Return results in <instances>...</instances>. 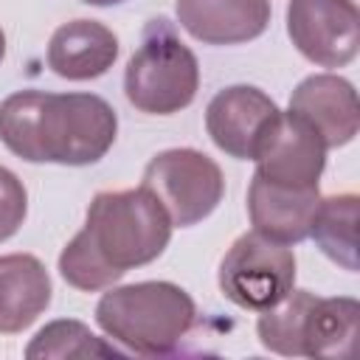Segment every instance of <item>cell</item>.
<instances>
[{
  "mask_svg": "<svg viewBox=\"0 0 360 360\" xmlns=\"http://www.w3.org/2000/svg\"><path fill=\"white\" fill-rule=\"evenodd\" d=\"M172 219L152 191H98L84 228L59 253L62 278L84 292L115 284L127 270L155 262L169 239Z\"/></svg>",
  "mask_w": 360,
  "mask_h": 360,
  "instance_id": "1",
  "label": "cell"
},
{
  "mask_svg": "<svg viewBox=\"0 0 360 360\" xmlns=\"http://www.w3.org/2000/svg\"><path fill=\"white\" fill-rule=\"evenodd\" d=\"M115 132V110L93 93L20 90L0 104V141L28 163H96Z\"/></svg>",
  "mask_w": 360,
  "mask_h": 360,
  "instance_id": "2",
  "label": "cell"
},
{
  "mask_svg": "<svg viewBox=\"0 0 360 360\" xmlns=\"http://www.w3.org/2000/svg\"><path fill=\"white\" fill-rule=\"evenodd\" d=\"M96 321L107 338L124 349L158 357L172 354L197 321L194 298L172 281H138L112 287L96 307Z\"/></svg>",
  "mask_w": 360,
  "mask_h": 360,
  "instance_id": "3",
  "label": "cell"
},
{
  "mask_svg": "<svg viewBox=\"0 0 360 360\" xmlns=\"http://www.w3.org/2000/svg\"><path fill=\"white\" fill-rule=\"evenodd\" d=\"M197 87L200 65L191 48L174 34L169 20H149L124 73L129 104L149 115H172L194 101Z\"/></svg>",
  "mask_w": 360,
  "mask_h": 360,
  "instance_id": "4",
  "label": "cell"
},
{
  "mask_svg": "<svg viewBox=\"0 0 360 360\" xmlns=\"http://www.w3.org/2000/svg\"><path fill=\"white\" fill-rule=\"evenodd\" d=\"M146 191L166 208L172 225L191 228L214 214L225 194L222 169L197 149H166L143 169Z\"/></svg>",
  "mask_w": 360,
  "mask_h": 360,
  "instance_id": "5",
  "label": "cell"
},
{
  "mask_svg": "<svg viewBox=\"0 0 360 360\" xmlns=\"http://www.w3.org/2000/svg\"><path fill=\"white\" fill-rule=\"evenodd\" d=\"M295 284V256L287 245L264 239L250 231L242 233L219 262L222 295L242 307L262 312L278 304Z\"/></svg>",
  "mask_w": 360,
  "mask_h": 360,
  "instance_id": "6",
  "label": "cell"
},
{
  "mask_svg": "<svg viewBox=\"0 0 360 360\" xmlns=\"http://www.w3.org/2000/svg\"><path fill=\"white\" fill-rule=\"evenodd\" d=\"M287 34L309 62L343 68L360 48V14L354 0H290Z\"/></svg>",
  "mask_w": 360,
  "mask_h": 360,
  "instance_id": "7",
  "label": "cell"
},
{
  "mask_svg": "<svg viewBox=\"0 0 360 360\" xmlns=\"http://www.w3.org/2000/svg\"><path fill=\"white\" fill-rule=\"evenodd\" d=\"M256 174L290 188H315L326 166V143L298 112H281L264 132L256 155Z\"/></svg>",
  "mask_w": 360,
  "mask_h": 360,
  "instance_id": "8",
  "label": "cell"
},
{
  "mask_svg": "<svg viewBox=\"0 0 360 360\" xmlns=\"http://www.w3.org/2000/svg\"><path fill=\"white\" fill-rule=\"evenodd\" d=\"M276 115L278 107L267 93L250 84H233L211 98L205 110V129L225 155L253 160Z\"/></svg>",
  "mask_w": 360,
  "mask_h": 360,
  "instance_id": "9",
  "label": "cell"
},
{
  "mask_svg": "<svg viewBox=\"0 0 360 360\" xmlns=\"http://www.w3.org/2000/svg\"><path fill=\"white\" fill-rule=\"evenodd\" d=\"M290 110L315 127L326 149L346 146L360 129L357 93L352 82L335 73L307 76L290 96Z\"/></svg>",
  "mask_w": 360,
  "mask_h": 360,
  "instance_id": "10",
  "label": "cell"
},
{
  "mask_svg": "<svg viewBox=\"0 0 360 360\" xmlns=\"http://www.w3.org/2000/svg\"><path fill=\"white\" fill-rule=\"evenodd\" d=\"M321 202V191L315 188H290L253 174L248 188V214L253 231L278 245L304 242L312 231V219Z\"/></svg>",
  "mask_w": 360,
  "mask_h": 360,
  "instance_id": "11",
  "label": "cell"
},
{
  "mask_svg": "<svg viewBox=\"0 0 360 360\" xmlns=\"http://www.w3.org/2000/svg\"><path fill=\"white\" fill-rule=\"evenodd\" d=\"M177 20L205 45H239L264 34L270 0H177Z\"/></svg>",
  "mask_w": 360,
  "mask_h": 360,
  "instance_id": "12",
  "label": "cell"
},
{
  "mask_svg": "<svg viewBox=\"0 0 360 360\" xmlns=\"http://www.w3.org/2000/svg\"><path fill=\"white\" fill-rule=\"evenodd\" d=\"M118 56L115 34L96 20H73L53 31L48 42V68L70 82H87L112 68Z\"/></svg>",
  "mask_w": 360,
  "mask_h": 360,
  "instance_id": "13",
  "label": "cell"
},
{
  "mask_svg": "<svg viewBox=\"0 0 360 360\" xmlns=\"http://www.w3.org/2000/svg\"><path fill=\"white\" fill-rule=\"evenodd\" d=\"M51 292V276L37 256H0V335L28 329L48 309Z\"/></svg>",
  "mask_w": 360,
  "mask_h": 360,
  "instance_id": "14",
  "label": "cell"
},
{
  "mask_svg": "<svg viewBox=\"0 0 360 360\" xmlns=\"http://www.w3.org/2000/svg\"><path fill=\"white\" fill-rule=\"evenodd\" d=\"M357 335H360V304L354 298L315 295L304 321L301 354L352 360L357 354Z\"/></svg>",
  "mask_w": 360,
  "mask_h": 360,
  "instance_id": "15",
  "label": "cell"
},
{
  "mask_svg": "<svg viewBox=\"0 0 360 360\" xmlns=\"http://www.w3.org/2000/svg\"><path fill=\"white\" fill-rule=\"evenodd\" d=\"M357 208H360L357 194L321 197L309 231V236L323 250V256H329L335 264H340L349 273L357 270Z\"/></svg>",
  "mask_w": 360,
  "mask_h": 360,
  "instance_id": "16",
  "label": "cell"
},
{
  "mask_svg": "<svg viewBox=\"0 0 360 360\" xmlns=\"http://www.w3.org/2000/svg\"><path fill=\"white\" fill-rule=\"evenodd\" d=\"M315 301V292L309 290H290L278 304L262 309L256 321V335L264 349L284 354V357H304L301 354V335L307 312Z\"/></svg>",
  "mask_w": 360,
  "mask_h": 360,
  "instance_id": "17",
  "label": "cell"
},
{
  "mask_svg": "<svg viewBox=\"0 0 360 360\" xmlns=\"http://www.w3.org/2000/svg\"><path fill=\"white\" fill-rule=\"evenodd\" d=\"M121 354L112 343H104L84 326L82 321L62 318L48 326H42L34 340L25 349L28 360H45V357H115Z\"/></svg>",
  "mask_w": 360,
  "mask_h": 360,
  "instance_id": "18",
  "label": "cell"
},
{
  "mask_svg": "<svg viewBox=\"0 0 360 360\" xmlns=\"http://www.w3.org/2000/svg\"><path fill=\"white\" fill-rule=\"evenodd\" d=\"M25 211H28L25 186L20 183V177L14 172L0 166V242L11 239L20 231Z\"/></svg>",
  "mask_w": 360,
  "mask_h": 360,
  "instance_id": "19",
  "label": "cell"
},
{
  "mask_svg": "<svg viewBox=\"0 0 360 360\" xmlns=\"http://www.w3.org/2000/svg\"><path fill=\"white\" fill-rule=\"evenodd\" d=\"M82 3H90V6H115V3H124V0H82Z\"/></svg>",
  "mask_w": 360,
  "mask_h": 360,
  "instance_id": "20",
  "label": "cell"
},
{
  "mask_svg": "<svg viewBox=\"0 0 360 360\" xmlns=\"http://www.w3.org/2000/svg\"><path fill=\"white\" fill-rule=\"evenodd\" d=\"M3 56H6V34L0 28V62H3Z\"/></svg>",
  "mask_w": 360,
  "mask_h": 360,
  "instance_id": "21",
  "label": "cell"
}]
</instances>
